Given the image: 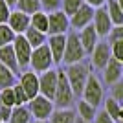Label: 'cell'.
Here are the masks:
<instances>
[{
	"label": "cell",
	"mask_w": 123,
	"mask_h": 123,
	"mask_svg": "<svg viewBox=\"0 0 123 123\" xmlns=\"http://www.w3.org/2000/svg\"><path fill=\"white\" fill-rule=\"evenodd\" d=\"M90 74H92L90 72V66L85 61L75 62V64H68L64 68V75H66L68 83H70V86H72L74 94H75V98H81L83 88L86 85V79Z\"/></svg>",
	"instance_id": "cell-1"
},
{
	"label": "cell",
	"mask_w": 123,
	"mask_h": 123,
	"mask_svg": "<svg viewBox=\"0 0 123 123\" xmlns=\"http://www.w3.org/2000/svg\"><path fill=\"white\" fill-rule=\"evenodd\" d=\"M86 51L83 48L81 41H79V33L77 31H68L66 33V46H64V55H62V62L64 64H75V62L85 61Z\"/></svg>",
	"instance_id": "cell-2"
},
{
	"label": "cell",
	"mask_w": 123,
	"mask_h": 123,
	"mask_svg": "<svg viewBox=\"0 0 123 123\" xmlns=\"http://www.w3.org/2000/svg\"><path fill=\"white\" fill-rule=\"evenodd\" d=\"M75 94H74L70 83H68L64 70H59V81H57V90H55V98H53V105L55 108H72L75 103Z\"/></svg>",
	"instance_id": "cell-3"
},
{
	"label": "cell",
	"mask_w": 123,
	"mask_h": 123,
	"mask_svg": "<svg viewBox=\"0 0 123 123\" xmlns=\"http://www.w3.org/2000/svg\"><path fill=\"white\" fill-rule=\"evenodd\" d=\"M81 99H85L86 103L94 105V107L98 108L103 101H105V92H103V85L99 81L98 75H94L90 74L86 79V85L83 88V94H81Z\"/></svg>",
	"instance_id": "cell-4"
},
{
	"label": "cell",
	"mask_w": 123,
	"mask_h": 123,
	"mask_svg": "<svg viewBox=\"0 0 123 123\" xmlns=\"http://www.w3.org/2000/svg\"><path fill=\"white\" fill-rule=\"evenodd\" d=\"M28 108H30V112H31L35 121H48L51 112L55 110V105H53L51 99H48V98L39 94V96H35L33 99L28 101Z\"/></svg>",
	"instance_id": "cell-5"
},
{
	"label": "cell",
	"mask_w": 123,
	"mask_h": 123,
	"mask_svg": "<svg viewBox=\"0 0 123 123\" xmlns=\"http://www.w3.org/2000/svg\"><path fill=\"white\" fill-rule=\"evenodd\" d=\"M55 62H53V57H51V51L48 48V44H42L39 48H33L31 51V59H30V68L37 74H42L50 70Z\"/></svg>",
	"instance_id": "cell-6"
},
{
	"label": "cell",
	"mask_w": 123,
	"mask_h": 123,
	"mask_svg": "<svg viewBox=\"0 0 123 123\" xmlns=\"http://www.w3.org/2000/svg\"><path fill=\"white\" fill-rule=\"evenodd\" d=\"M57 81H59V70H55V68H50L46 72L39 74V94L53 101L55 90H57Z\"/></svg>",
	"instance_id": "cell-7"
},
{
	"label": "cell",
	"mask_w": 123,
	"mask_h": 123,
	"mask_svg": "<svg viewBox=\"0 0 123 123\" xmlns=\"http://www.w3.org/2000/svg\"><path fill=\"white\" fill-rule=\"evenodd\" d=\"M13 46V51H15V57H17V62H18V70H28L30 66V59H31V51L33 48L30 46V42L26 41L24 35H15V41L11 42Z\"/></svg>",
	"instance_id": "cell-8"
},
{
	"label": "cell",
	"mask_w": 123,
	"mask_h": 123,
	"mask_svg": "<svg viewBox=\"0 0 123 123\" xmlns=\"http://www.w3.org/2000/svg\"><path fill=\"white\" fill-rule=\"evenodd\" d=\"M70 31V17L57 9L48 13V35H66Z\"/></svg>",
	"instance_id": "cell-9"
},
{
	"label": "cell",
	"mask_w": 123,
	"mask_h": 123,
	"mask_svg": "<svg viewBox=\"0 0 123 123\" xmlns=\"http://www.w3.org/2000/svg\"><path fill=\"white\" fill-rule=\"evenodd\" d=\"M110 59H112V51H110V44L107 41H99L90 51V62L96 70H103Z\"/></svg>",
	"instance_id": "cell-10"
},
{
	"label": "cell",
	"mask_w": 123,
	"mask_h": 123,
	"mask_svg": "<svg viewBox=\"0 0 123 123\" xmlns=\"http://www.w3.org/2000/svg\"><path fill=\"white\" fill-rule=\"evenodd\" d=\"M92 26H94V30L98 31L99 39H105V37L110 33V30H112L114 24H112V20H110V17H108L105 6L96 7V11H94V18H92Z\"/></svg>",
	"instance_id": "cell-11"
},
{
	"label": "cell",
	"mask_w": 123,
	"mask_h": 123,
	"mask_svg": "<svg viewBox=\"0 0 123 123\" xmlns=\"http://www.w3.org/2000/svg\"><path fill=\"white\" fill-rule=\"evenodd\" d=\"M94 7L88 4H83L79 9L70 17V30L74 31H79L83 28H86L88 24H92V18H94Z\"/></svg>",
	"instance_id": "cell-12"
},
{
	"label": "cell",
	"mask_w": 123,
	"mask_h": 123,
	"mask_svg": "<svg viewBox=\"0 0 123 123\" xmlns=\"http://www.w3.org/2000/svg\"><path fill=\"white\" fill-rule=\"evenodd\" d=\"M17 81L24 88L26 96H28V101L33 99L35 96H39V74L37 72H33V70H24Z\"/></svg>",
	"instance_id": "cell-13"
},
{
	"label": "cell",
	"mask_w": 123,
	"mask_h": 123,
	"mask_svg": "<svg viewBox=\"0 0 123 123\" xmlns=\"http://www.w3.org/2000/svg\"><path fill=\"white\" fill-rule=\"evenodd\" d=\"M46 44H48V48H50V51H51L53 62H55V64H61L62 55H64V46H66V35H48Z\"/></svg>",
	"instance_id": "cell-14"
},
{
	"label": "cell",
	"mask_w": 123,
	"mask_h": 123,
	"mask_svg": "<svg viewBox=\"0 0 123 123\" xmlns=\"http://www.w3.org/2000/svg\"><path fill=\"white\" fill-rule=\"evenodd\" d=\"M7 26H9L15 35H22L28 28H30V15H26L18 9L11 11L9 18H7Z\"/></svg>",
	"instance_id": "cell-15"
},
{
	"label": "cell",
	"mask_w": 123,
	"mask_h": 123,
	"mask_svg": "<svg viewBox=\"0 0 123 123\" xmlns=\"http://www.w3.org/2000/svg\"><path fill=\"white\" fill-rule=\"evenodd\" d=\"M101 72H103V81L107 83V85H114L123 75V64L119 61H116V59H110Z\"/></svg>",
	"instance_id": "cell-16"
},
{
	"label": "cell",
	"mask_w": 123,
	"mask_h": 123,
	"mask_svg": "<svg viewBox=\"0 0 123 123\" xmlns=\"http://www.w3.org/2000/svg\"><path fill=\"white\" fill-rule=\"evenodd\" d=\"M79 33V41H81L83 48H85V51H86V55H90V51L94 50V46L99 42V35L98 31L94 30L92 24H88L86 28H83V30L77 31Z\"/></svg>",
	"instance_id": "cell-17"
},
{
	"label": "cell",
	"mask_w": 123,
	"mask_h": 123,
	"mask_svg": "<svg viewBox=\"0 0 123 123\" xmlns=\"http://www.w3.org/2000/svg\"><path fill=\"white\" fill-rule=\"evenodd\" d=\"M0 64H4L6 68H9L11 72L18 74V62H17V57H15V51H13V46L7 44V46H2L0 48Z\"/></svg>",
	"instance_id": "cell-18"
},
{
	"label": "cell",
	"mask_w": 123,
	"mask_h": 123,
	"mask_svg": "<svg viewBox=\"0 0 123 123\" xmlns=\"http://www.w3.org/2000/svg\"><path fill=\"white\" fill-rule=\"evenodd\" d=\"M77 112L74 108H55L51 112L48 123H75Z\"/></svg>",
	"instance_id": "cell-19"
},
{
	"label": "cell",
	"mask_w": 123,
	"mask_h": 123,
	"mask_svg": "<svg viewBox=\"0 0 123 123\" xmlns=\"http://www.w3.org/2000/svg\"><path fill=\"white\" fill-rule=\"evenodd\" d=\"M31 121H33V116H31L28 105H17L11 110V116H9L7 123H31Z\"/></svg>",
	"instance_id": "cell-20"
},
{
	"label": "cell",
	"mask_w": 123,
	"mask_h": 123,
	"mask_svg": "<svg viewBox=\"0 0 123 123\" xmlns=\"http://www.w3.org/2000/svg\"><path fill=\"white\" fill-rule=\"evenodd\" d=\"M75 112H77V118L92 123L94 118H96V114H98V108L94 107V105H90V103H86L85 99H79L77 107H75Z\"/></svg>",
	"instance_id": "cell-21"
},
{
	"label": "cell",
	"mask_w": 123,
	"mask_h": 123,
	"mask_svg": "<svg viewBox=\"0 0 123 123\" xmlns=\"http://www.w3.org/2000/svg\"><path fill=\"white\" fill-rule=\"evenodd\" d=\"M22 35L26 37V41L30 42L31 48H39V46H42V44H46V41H48V35H46V33H42V31L31 28V26L24 31V33H22Z\"/></svg>",
	"instance_id": "cell-22"
},
{
	"label": "cell",
	"mask_w": 123,
	"mask_h": 123,
	"mask_svg": "<svg viewBox=\"0 0 123 123\" xmlns=\"http://www.w3.org/2000/svg\"><path fill=\"white\" fill-rule=\"evenodd\" d=\"M105 7H107V13H108V17H110L112 24L121 26L123 24V11L118 6V2H116V0H107V2H105Z\"/></svg>",
	"instance_id": "cell-23"
},
{
	"label": "cell",
	"mask_w": 123,
	"mask_h": 123,
	"mask_svg": "<svg viewBox=\"0 0 123 123\" xmlns=\"http://www.w3.org/2000/svg\"><path fill=\"white\" fill-rule=\"evenodd\" d=\"M30 26L48 35V13H44L42 9L33 13V15L30 17Z\"/></svg>",
	"instance_id": "cell-24"
},
{
	"label": "cell",
	"mask_w": 123,
	"mask_h": 123,
	"mask_svg": "<svg viewBox=\"0 0 123 123\" xmlns=\"http://www.w3.org/2000/svg\"><path fill=\"white\" fill-rule=\"evenodd\" d=\"M15 9H18V11H22V13L31 17L33 13L41 11V2L39 0H17Z\"/></svg>",
	"instance_id": "cell-25"
},
{
	"label": "cell",
	"mask_w": 123,
	"mask_h": 123,
	"mask_svg": "<svg viewBox=\"0 0 123 123\" xmlns=\"http://www.w3.org/2000/svg\"><path fill=\"white\" fill-rule=\"evenodd\" d=\"M17 83V74L11 72L9 68H6L4 64H0V90L9 88Z\"/></svg>",
	"instance_id": "cell-26"
},
{
	"label": "cell",
	"mask_w": 123,
	"mask_h": 123,
	"mask_svg": "<svg viewBox=\"0 0 123 123\" xmlns=\"http://www.w3.org/2000/svg\"><path fill=\"white\" fill-rule=\"evenodd\" d=\"M103 103H105V108H103V110H105V112H107L108 116L114 119V121H118V118H119V110H121L123 105H119V103L116 101L114 98H107Z\"/></svg>",
	"instance_id": "cell-27"
},
{
	"label": "cell",
	"mask_w": 123,
	"mask_h": 123,
	"mask_svg": "<svg viewBox=\"0 0 123 123\" xmlns=\"http://www.w3.org/2000/svg\"><path fill=\"white\" fill-rule=\"evenodd\" d=\"M83 4H85V0H61V11H64L68 17H72Z\"/></svg>",
	"instance_id": "cell-28"
},
{
	"label": "cell",
	"mask_w": 123,
	"mask_h": 123,
	"mask_svg": "<svg viewBox=\"0 0 123 123\" xmlns=\"http://www.w3.org/2000/svg\"><path fill=\"white\" fill-rule=\"evenodd\" d=\"M15 41V33L7 24H0V48L2 46H7Z\"/></svg>",
	"instance_id": "cell-29"
},
{
	"label": "cell",
	"mask_w": 123,
	"mask_h": 123,
	"mask_svg": "<svg viewBox=\"0 0 123 123\" xmlns=\"http://www.w3.org/2000/svg\"><path fill=\"white\" fill-rule=\"evenodd\" d=\"M13 92H15V107L17 105H28V96H26L24 88L18 85V81L13 85Z\"/></svg>",
	"instance_id": "cell-30"
},
{
	"label": "cell",
	"mask_w": 123,
	"mask_h": 123,
	"mask_svg": "<svg viewBox=\"0 0 123 123\" xmlns=\"http://www.w3.org/2000/svg\"><path fill=\"white\" fill-rule=\"evenodd\" d=\"M110 98H114L119 105H123V81L121 79L118 83L110 85Z\"/></svg>",
	"instance_id": "cell-31"
},
{
	"label": "cell",
	"mask_w": 123,
	"mask_h": 123,
	"mask_svg": "<svg viewBox=\"0 0 123 123\" xmlns=\"http://www.w3.org/2000/svg\"><path fill=\"white\" fill-rule=\"evenodd\" d=\"M0 94H2V105H6V107H15V92H13V86L0 90Z\"/></svg>",
	"instance_id": "cell-32"
},
{
	"label": "cell",
	"mask_w": 123,
	"mask_h": 123,
	"mask_svg": "<svg viewBox=\"0 0 123 123\" xmlns=\"http://www.w3.org/2000/svg\"><path fill=\"white\" fill-rule=\"evenodd\" d=\"M118 41H123V24L121 26H112L110 33L107 35V42H108V44L118 42Z\"/></svg>",
	"instance_id": "cell-33"
},
{
	"label": "cell",
	"mask_w": 123,
	"mask_h": 123,
	"mask_svg": "<svg viewBox=\"0 0 123 123\" xmlns=\"http://www.w3.org/2000/svg\"><path fill=\"white\" fill-rule=\"evenodd\" d=\"M41 2V9L44 13H51V11L61 9V0H39Z\"/></svg>",
	"instance_id": "cell-34"
},
{
	"label": "cell",
	"mask_w": 123,
	"mask_h": 123,
	"mask_svg": "<svg viewBox=\"0 0 123 123\" xmlns=\"http://www.w3.org/2000/svg\"><path fill=\"white\" fill-rule=\"evenodd\" d=\"M11 11H13V7L6 0H0V24H7V18H9Z\"/></svg>",
	"instance_id": "cell-35"
},
{
	"label": "cell",
	"mask_w": 123,
	"mask_h": 123,
	"mask_svg": "<svg viewBox=\"0 0 123 123\" xmlns=\"http://www.w3.org/2000/svg\"><path fill=\"white\" fill-rule=\"evenodd\" d=\"M110 51H112V59H116V61H119L123 64V41L112 42L110 44Z\"/></svg>",
	"instance_id": "cell-36"
},
{
	"label": "cell",
	"mask_w": 123,
	"mask_h": 123,
	"mask_svg": "<svg viewBox=\"0 0 123 123\" xmlns=\"http://www.w3.org/2000/svg\"><path fill=\"white\" fill-rule=\"evenodd\" d=\"M92 123H116L110 116H108L105 110H101V112H98L96 114V118H94V121Z\"/></svg>",
	"instance_id": "cell-37"
},
{
	"label": "cell",
	"mask_w": 123,
	"mask_h": 123,
	"mask_svg": "<svg viewBox=\"0 0 123 123\" xmlns=\"http://www.w3.org/2000/svg\"><path fill=\"white\" fill-rule=\"evenodd\" d=\"M11 110H13V107H6V105H0V116H2V121H4V123L9 121Z\"/></svg>",
	"instance_id": "cell-38"
},
{
	"label": "cell",
	"mask_w": 123,
	"mask_h": 123,
	"mask_svg": "<svg viewBox=\"0 0 123 123\" xmlns=\"http://www.w3.org/2000/svg\"><path fill=\"white\" fill-rule=\"evenodd\" d=\"M105 2H107V0H85V4L92 6L94 9H96V7H101V6H105Z\"/></svg>",
	"instance_id": "cell-39"
},
{
	"label": "cell",
	"mask_w": 123,
	"mask_h": 123,
	"mask_svg": "<svg viewBox=\"0 0 123 123\" xmlns=\"http://www.w3.org/2000/svg\"><path fill=\"white\" fill-rule=\"evenodd\" d=\"M6 2H7V4H9L11 7H15V4H17V0H6Z\"/></svg>",
	"instance_id": "cell-40"
},
{
	"label": "cell",
	"mask_w": 123,
	"mask_h": 123,
	"mask_svg": "<svg viewBox=\"0 0 123 123\" xmlns=\"http://www.w3.org/2000/svg\"><path fill=\"white\" fill-rule=\"evenodd\" d=\"M75 123H90V121H85V119H81V118H75Z\"/></svg>",
	"instance_id": "cell-41"
},
{
	"label": "cell",
	"mask_w": 123,
	"mask_h": 123,
	"mask_svg": "<svg viewBox=\"0 0 123 123\" xmlns=\"http://www.w3.org/2000/svg\"><path fill=\"white\" fill-rule=\"evenodd\" d=\"M116 2H118V6L121 7V11H123V0H116Z\"/></svg>",
	"instance_id": "cell-42"
},
{
	"label": "cell",
	"mask_w": 123,
	"mask_h": 123,
	"mask_svg": "<svg viewBox=\"0 0 123 123\" xmlns=\"http://www.w3.org/2000/svg\"><path fill=\"white\" fill-rule=\"evenodd\" d=\"M119 119H123V107H121V110H119V118H118V121Z\"/></svg>",
	"instance_id": "cell-43"
},
{
	"label": "cell",
	"mask_w": 123,
	"mask_h": 123,
	"mask_svg": "<svg viewBox=\"0 0 123 123\" xmlns=\"http://www.w3.org/2000/svg\"><path fill=\"white\" fill-rule=\"evenodd\" d=\"M35 123H48V121H35Z\"/></svg>",
	"instance_id": "cell-44"
},
{
	"label": "cell",
	"mask_w": 123,
	"mask_h": 123,
	"mask_svg": "<svg viewBox=\"0 0 123 123\" xmlns=\"http://www.w3.org/2000/svg\"><path fill=\"white\" fill-rule=\"evenodd\" d=\"M0 105H2V94H0Z\"/></svg>",
	"instance_id": "cell-45"
},
{
	"label": "cell",
	"mask_w": 123,
	"mask_h": 123,
	"mask_svg": "<svg viewBox=\"0 0 123 123\" xmlns=\"http://www.w3.org/2000/svg\"><path fill=\"white\" fill-rule=\"evenodd\" d=\"M116 123H123V119H119V121H116Z\"/></svg>",
	"instance_id": "cell-46"
},
{
	"label": "cell",
	"mask_w": 123,
	"mask_h": 123,
	"mask_svg": "<svg viewBox=\"0 0 123 123\" xmlns=\"http://www.w3.org/2000/svg\"><path fill=\"white\" fill-rule=\"evenodd\" d=\"M0 123H4V121H2V116H0Z\"/></svg>",
	"instance_id": "cell-47"
},
{
	"label": "cell",
	"mask_w": 123,
	"mask_h": 123,
	"mask_svg": "<svg viewBox=\"0 0 123 123\" xmlns=\"http://www.w3.org/2000/svg\"><path fill=\"white\" fill-rule=\"evenodd\" d=\"M121 81H123V75H121Z\"/></svg>",
	"instance_id": "cell-48"
}]
</instances>
